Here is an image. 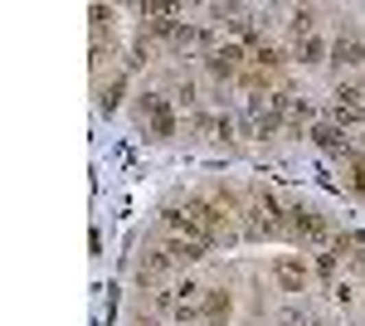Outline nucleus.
<instances>
[{
	"mask_svg": "<svg viewBox=\"0 0 365 326\" xmlns=\"http://www.w3.org/2000/svg\"><path fill=\"white\" fill-rule=\"evenodd\" d=\"M137 117H141V127H151L156 141H171L176 137V117H171V107H166L161 93H141L137 97Z\"/></svg>",
	"mask_w": 365,
	"mask_h": 326,
	"instance_id": "nucleus-1",
	"label": "nucleus"
},
{
	"mask_svg": "<svg viewBox=\"0 0 365 326\" xmlns=\"http://www.w3.org/2000/svg\"><path fill=\"white\" fill-rule=\"evenodd\" d=\"M176 292H180V302H195V297H200V292H204V288H200V283H195V278H185V283H180V288H176Z\"/></svg>",
	"mask_w": 365,
	"mask_h": 326,
	"instance_id": "nucleus-15",
	"label": "nucleus"
},
{
	"mask_svg": "<svg viewBox=\"0 0 365 326\" xmlns=\"http://www.w3.org/2000/svg\"><path fill=\"white\" fill-rule=\"evenodd\" d=\"M176 97H180L185 107H195V102H200V93H195V83H180V88H176Z\"/></svg>",
	"mask_w": 365,
	"mask_h": 326,
	"instance_id": "nucleus-16",
	"label": "nucleus"
},
{
	"mask_svg": "<svg viewBox=\"0 0 365 326\" xmlns=\"http://www.w3.org/2000/svg\"><path fill=\"white\" fill-rule=\"evenodd\" d=\"M166 253H171V263H195V258H204V244L200 239H171Z\"/></svg>",
	"mask_w": 365,
	"mask_h": 326,
	"instance_id": "nucleus-8",
	"label": "nucleus"
},
{
	"mask_svg": "<svg viewBox=\"0 0 365 326\" xmlns=\"http://www.w3.org/2000/svg\"><path fill=\"white\" fill-rule=\"evenodd\" d=\"M204 69H210V73H215L220 83H229V78L239 73V49H234V44H224V49H215V54H210V59H204Z\"/></svg>",
	"mask_w": 365,
	"mask_h": 326,
	"instance_id": "nucleus-4",
	"label": "nucleus"
},
{
	"mask_svg": "<svg viewBox=\"0 0 365 326\" xmlns=\"http://www.w3.org/2000/svg\"><path fill=\"white\" fill-rule=\"evenodd\" d=\"M122 88H127L122 78H113V83H102V93H97V102H102V107H108V113H113V107L122 102Z\"/></svg>",
	"mask_w": 365,
	"mask_h": 326,
	"instance_id": "nucleus-14",
	"label": "nucleus"
},
{
	"mask_svg": "<svg viewBox=\"0 0 365 326\" xmlns=\"http://www.w3.org/2000/svg\"><path fill=\"white\" fill-rule=\"evenodd\" d=\"M253 64L263 69V73H278V69H283V49H273V44H258V49H253Z\"/></svg>",
	"mask_w": 365,
	"mask_h": 326,
	"instance_id": "nucleus-11",
	"label": "nucleus"
},
{
	"mask_svg": "<svg viewBox=\"0 0 365 326\" xmlns=\"http://www.w3.org/2000/svg\"><path fill=\"white\" fill-rule=\"evenodd\" d=\"M331 64H336V69L365 64V44H355V39H336V44H331Z\"/></svg>",
	"mask_w": 365,
	"mask_h": 326,
	"instance_id": "nucleus-6",
	"label": "nucleus"
},
{
	"mask_svg": "<svg viewBox=\"0 0 365 326\" xmlns=\"http://www.w3.org/2000/svg\"><path fill=\"white\" fill-rule=\"evenodd\" d=\"M297 59L302 64H322L327 59V44L322 39H297Z\"/></svg>",
	"mask_w": 365,
	"mask_h": 326,
	"instance_id": "nucleus-12",
	"label": "nucleus"
},
{
	"mask_svg": "<svg viewBox=\"0 0 365 326\" xmlns=\"http://www.w3.org/2000/svg\"><path fill=\"white\" fill-rule=\"evenodd\" d=\"M311 141H317L322 151H341V156L351 151V146H346V132H341V127H327V122H322V127H311Z\"/></svg>",
	"mask_w": 365,
	"mask_h": 326,
	"instance_id": "nucleus-7",
	"label": "nucleus"
},
{
	"mask_svg": "<svg viewBox=\"0 0 365 326\" xmlns=\"http://www.w3.org/2000/svg\"><path fill=\"white\" fill-rule=\"evenodd\" d=\"M311 25H317V10H311V5L292 10V30H297V39H311Z\"/></svg>",
	"mask_w": 365,
	"mask_h": 326,
	"instance_id": "nucleus-13",
	"label": "nucleus"
},
{
	"mask_svg": "<svg viewBox=\"0 0 365 326\" xmlns=\"http://www.w3.org/2000/svg\"><path fill=\"white\" fill-rule=\"evenodd\" d=\"M273 278L283 283V292H302V283H307V268L297 263V258H273Z\"/></svg>",
	"mask_w": 365,
	"mask_h": 326,
	"instance_id": "nucleus-3",
	"label": "nucleus"
},
{
	"mask_svg": "<svg viewBox=\"0 0 365 326\" xmlns=\"http://www.w3.org/2000/svg\"><path fill=\"white\" fill-rule=\"evenodd\" d=\"M287 224H292V239H302V244H327V220H322L317 209L292 205L287 209Z\"/></svg>",
	"mask_w": 365,
	"mask_h": 326,
	"instance_id": "nucleus-2",
	"label": "nucleus"
},
{
	"mask_svg": "<svg viewBox=\"0 0 365 326\" xmlns=\"http://www.w3.org/2000/svg\"><path fill=\"white\" fill-rule=\"evenodd\" d=\"M336 117L341 122H355L360 117V88H341L336 93Z\"/></svg>",
	"mask_w": 365,
	"mask_h": 326,
	"instance_id": "nucleus-9",
	"label": "nucleus"
},
{
	"mask_svg": "<svg viewBox=\"0 0 365 326\" xmlns=\"http://www.w3.org/2000/svg\"><path fill=\"white\" fill-rule=\"evenodd\" d=\"M161 273H166V258H161V253H146V258L137 263V283H141V288H151Z\"/></svg>",
	"mask_w": 365,
	"mask_h": 326,
	"instance_id": "nucleus-10",
	"label": "nucleus"
},
{
	"mask_svg": "<svg viewBox=\"0 0 365 326\" xmlns=\"http://www.w3.org/2000/svg\"><path fill=\"white\" fill-rule=\"evenodd\" d=\"M229 312H234V302H229V292H204V321H210V326H224L229 321Z\"/></svg>",
	"mask_w": 365,
	"mask_h": 326,
	"instance_id": "nucleus-5",
	"label": "nucleus"
}]
</instances>
